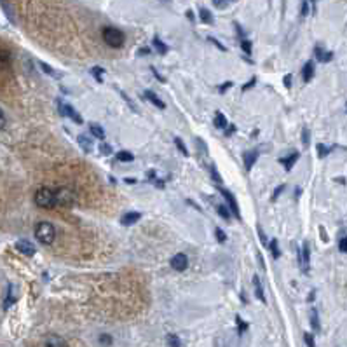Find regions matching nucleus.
<instances>
[{
	"label": "nucleus",
	"instance_id": "nucleus-3",
	"mask_svg": "<svg viewBox=\"0 0 347 347\" xmlns=\"http://www.w3.org/2000/svg\"><path fill=\"white\" fill-rule=\"evenodd\" d=\"M35 204L42 209L55 208V190L49 187H42L35 192Z\"/></svg>",
	"mask_w": 347,
	"mask_h": 347
},
{
	"label": "nucleus",
	"instance_id": "nucleus-38",
	"mask_svg": "<svg viewBox=\"0 0 347 347\" xmlns=\"http://www.w3.org/2000/svg\"><path fill=\"white\" fill-rule=\"evenodd\" d=\"M309 140H310L309 128H304V129H302V143H304V145H309Z\"/></svg>",
	"mask_w": 347,
	"mask_h": 347
},
{
	"label": "nucleus",
	"instance_id": "nucleus-2",
	"mask_svg": "<svg viewBox=\"0 0 347 347\" xmlns=\"http://www.w3.org/2000/svg\"><path fill=\"white\" fill-rule=\"evenodd\" d=\"M103 40L107 46L110 47H115V49H119V47L124 46V40H126V35L122 34L119 28H112V26H107V28H103Z\"/></svg>",
	"mask_w": 347,
	"mask_h": 347
},
{
	"label": "nucleus",
	"instance_id": "nucleus-9",
	"mask_svg": "<svg viewBox=\"0 0 347 347\" xmlns=\"http://www.w3.org/2000/svg\"><path fill=\"white\" fill-rule=\"evenodd\" d=\"M298 258H300V267L304 272H307L309 269V262H310V248H309V243H304L302 244V250L298 253Z\"/></svg>",
	"mask_w": 347,
	"mask_h": 347
},
{
	"label": "nucleus",
	"instance_id": "nucleus-31",
	"mask_svg": "<svg viewBox=\"0 0 347 347\" xmlns=\"http://www.w3.org/2000/svg\"><path fill=\"white\" fill-rule=\"evenodd\" d=\"M199 16H201V19L204 21V23H208V25L209 23H213V16H211V13H209L208 9L202 7L201 11H199Z\"/></svg>",
	"mask_w": 347,
	"mask_h": 347
},
{
	"label": "nucleus",
	"instance_id": "nucleus-12",
	"mask_svg": "<svg viewBox=\"0 0 347 347\" xmlns=\"http://www.w3.org/2000/svg\"><path fill=\"white\" fill-rule=\"evenodd\" d=\"M140 218H142V213H138V211H128V213L121 218V223L122 225H134Z\"/></svg>",
	"mask_w": 347,
	"mask_h": 347
},
{
	"label": "nucleus",
	"instance_id": "nucleus-53",
	"mask_svg": "<svg viewBox=\"0 0 347 347\" xmlns=\"http://www.w3.org/2000/svg\"><path fill=\"white\" fill-rule=\"evenodd\" d=\"M150 70H152V72H154V75H155V77H157V79H159V80H161V82H164V77H161V75H159V72L155 70V68H154V67H152V68H150Z\"/></svg>",
	"mask_w": 347,
	"mask_h": 347
},
{
	"label": "nucleus",
	"instance_id": "nucleus-44",
	"mask_svg": "<svg viewBox=\"0 0 347 347\" xmlns=\"http://www.w3.org/2000/svg\"><path fill=\"white\" fill-rule=\"evenodd\" d=\"M258 236H260V239H262V244H264V246H267L269 239H267V236L264 234V230L260 229V227H258Z\"/></svg>",
	"mask_w": 347,
	"mask_h": 347
},
{
	"label": "nucleus",
	"instance_id": "nucleus-6",
	"mask_svg": "<svg viewBox=\"0 0 347 347\" xmlns=\"http://www.w3.org/2000/svg\"><path fill=\"white\" fill-rule=\"evenodd\" d=\"M220 192H222V196L225 197V201L229 202L230 213L234 215L236 218H241V211H239V206H237V201H236L234 194L230 192V190H227V188H220Z\"/></svg>",
	"mask_w": 347,
	"mask_h": 347
},
{
	"label": "nucleus",
	"instance_id": "nucleus-29",
	"mask_svg": "<svg viewBox=\"0 0 347 347\" xmlns=\"http://www.w3.org/2000/svg\"><path fill=\"white\" fill-rule=\"evenodd\" d=\"M103 73H105V70L101 67H92L91 68V75L94 77L98 82H103Z\"/></svg>",
	"mask_w": 347,
	"mask_h": 347
},
{
	"label": "nucleus",
	"instance_id": "nucleus-46",
	"mask_svg": "<svg viewBox=\"0 0 347 347\" xmlns=\"http://www.w3.org/2000/svg\"><path fill=\"white\" fill-rule=\"evenodd\" d=\"M209 42H211V44H215V46H217V47H218V49H220V51H227V49H225V47H223V46H222V44H220V42H218V40H217V38H213V37H209Z\"/></svg>",
	"mask_w": 347,
	"mask_h": 347
},
{
	"label": "nucleus",
	"instance_id": "nucleus-4",
	"mask_svg": "<svg viewBox=\"0 0 347 347\" xmlns=\"http://www.w3.org/2000/svg\"><path fill=\"white\" fill-rule=\"evenodd\" d=\"M75 199H73V194H72L70 188L67 187H59L58 190H55V204L56 206H73Z\"/></svg>",
	"mask_w": 347,
	"mask_h": 347
},
{
	"label": "nucleus",
	"instance_id": "nucleus-39",
	"mask_svg": "<svg viewBox=\"0 0 347 347\" xmlns=\"http://www.w3.org/2000/svg\"><path fill=\"white\" fill-rule=\"evenodd\" d=\"M215 236H217L218 243H225L227 241V236H225V232H223L222 229H215Z\"/></svg>",
	"mask_w": 347,
	"mask_h": 347
},
{
	"label": "nucleus",
	"instance_id": "nucleus-18",
	"mask_svg": "<svg viewBox=\"0 0 347 347\" xmlns=\"http://www.w3.org/2000/svg\"><path fill=\"white\" fill-rule=\"evenodd\" d=\"M253 286H255V297L258 298L260 302H267L264 295V288H262V283H260L258 276H253Z\"/></svg>",
	"mask_w": 347,
	"mask_h": 347
},
{
	"label": "nucleus",
	"instance_id": "nucleus-58",
	"mask_svg": "<svg viewBox=\"0 0 347 347\" xmlns=\"http://www.w3.org/2000/svg\"><path fill=\"white\" fill-rule=\"evenodd\" d=\"M140 55H148V49H140Z\"/></svg>",
	"mask_w": 347,
	"mask_h": 347
},
{
	"label": "nucleus",
	"instance_id": "nucleus-26",
	"mask_svg": "<svg viewBox=\"0 0 347 347\" xmlns=\"http://www.w3.org/2000/svg\"><path fill=\"white\" fill-rule=\"evenodd\" d=\"M14 302H16V295H14V286L13 285H9V293H7V298H5V302H4V307L5 309H9V307L13 306Z\"/></svg>",
	"mask_w": 347,
	"mask_h": 347
},
{
	"label": "nucleus",
	"instance_id": "nucleus-32",
	"mask_svg": "<svg viewBox=\"0 0 347 347\" xmlns=\"http://www.w3.org/2000/svg\"><path fill=\"white\" fill-rule=\"evenodd\" d=\"M217 211H218V215H220L222 218H225V220H230V213H229V208H227V206L218 204L217 206Z\"/></svg>",
	"mask_w": 347,
	"mask_h": 347
},
{
	"label": "nucleus",
	"instance_id": "nucleus-11",
	"mask_svg": "<svg viewBox=\"0 0 347 347\" xmlns=\"http://www.w3.org/2000/svg\"><path fill=\"white\" fill-rule=\"evenodd\" d=\"M243 159H244V167H246V171H250L251 167H253V164L256 163V159H258V152H256V150L244 152Z\"/></svg>",
	"mask_w": 347,
	"mask_h": 347
},
{
	"label": "nucleus",
	"instance_id": "nucleus-34",
	"mask_svg": "<svg viewBox=\"0 0 347 347\" xmlns=\"http://www.w3.org/2000/svg\"><path fill=\"white\" fill-rule=\"evenodd\" d=\"M112 146L109 145V143H105L103 140H100V154H103V155H110L112 154Z\"/></svg>",
	"mask_w": 347,
	"mask_h": 347
},
{
	"label": "nucleus",
	"instance_id": "nucleus-35",
	"mask_svg": "<svg viewBox=\"0 0 347 347\" xmlns=\"http://www.w3.org/2000/svg\"><path fill=\"white\" fill-rule=\"evenodd\" d=\"M209 175H211V178H213V182H215V183H217V185L222 183V178H220V175H218L217 167H215V166L209 167Z\"/></svg>",
	"mask_w": 347,
	"mask_h": 347
},
{
	"label": "nucleus",
	"instance_id": "nucleus-15",
	"mask_svg": "<svg viewBox=\"0 0 347 347\" xmlns=\"http://www.w3.org/2000/svg\"><path fill=\"white\" fill-rule=\"evenodd\" d=\"M77 142H79L80 148H82L84 152H92V140L89 138V136H86V134H79L77 136Z\"/></svg>",
	"mask_w": 347,
	"mask_h": 347
},
{
	"label": "nucleus",
	"instance_id": "nucleus-19",
	"mask_svg": "<svg viewBox=\"0 0 347 347\" xmlns=\"http://www.w3.org/2000/svg\"><path fill=\"white\" fill-rule=\"evenodd\" d=\"M89 129H91V134L94 136V138L105 140V129L101 128L100 124H96V122H91V124H89Z\"/></svg>",
	"mask_w": 347,
	"mask_h": 347
},
{
	"label": "nucleus",
	"instance_id": "nucleus-14",
	"mask_svg": "<svg viewBox=\"0 0 347 347\" xmlns=\"http://www.w3.org/2000/svg\"><path fill=\"white\" fill-rule=\"evenodd\" d=\"M314 55H316V58H318L321 63H328V61H331V58H333V53H331V51H325L319 46L314 49Z\"/></svg>",
	"mask_w": 347,
	"mask_h": 347
},
{
	"label": "nucleus",
	"instance_id": "nucleus-21",
	"mask_svg": "<svg viewBox=\"0 0 347 347\" xmlns=\"http://www.w3.org/2000/svg\"><path fill=\"white\" fill-rule=\"evenodd\" d=\"M310 325H312L314 331L319 333L321 331V327H319V316H318V309H310Z\"/></svg>",
	"mask_w": 347,
	"mask_h": 347
},
{
	"label": "nucleus",
	"instance_id": "nucleus-5",
	"mask_svg": "<svg viewBox=\"0 0 347 347\" xmlns=\"http://www.w3.org/2000/svg\"><path fill=\"white\" fill-rule=\"evenodd\" d=\"M56 105H58V110H59V113H61V115L73 119V122H77V124H82V117H80L79 113H77V110L73 109V107H70V105H65L61 100L56 101Z\"/></svg>",
	"mask_w": 347,
	"mask_h": 347
},
{
	"label": "nucleus",
	"instance_id": "nucleus-59",
	"mask_svg": "<svg viewBox=\"0 0 347 347\" xmlns=\"http://www.w3.org/2000/svg\"><path fill=\"white\" fill-rule=\"evenodd\" d=\"M232 2H236V0H232Z\"/></svg>",
	"mask_w": 347,
	"mask_h": 347
},
{
	"label": "nucleus",
	"instance_id": "nucleus-40",
	"mask_svg": "<svg viewBox=\"0 0 347 347\" xmlns=\"http://www.w3.org/2000/svg\"><path fill=\"white\" fill-rule=\"evenodd\" d=\"M304 342H306L309 347H314V346H316V342H314V335H312V333H304Z\"/></svg>",
	"mask_w": 347,
	"mask_h": 347
},
{
	"label": "nucleus",
	"instance_id": "nucleus-8",
	"mask_svg": "<svg viewBox=\"0 0 347 347\" xmlns=\"http://www.w3.org/2000/svg\"><path fill=\"white\" fill-rule=\"evenodd\" d=\"M171 267L175 269V271L178 272H183L185 269L188 267V258L185 253H176V255H173L171 258Z\"/></svg>",
	"mask_w": 347,
	"mask_h": 347
},
{
	"label": "nucleus",
	"instance_id": "nucleus-13",
	"mask_svg": "<svg viewBox=\"0 0 347 347\" xmlns=\"http://www.w3.org/2000/svg\"><path fill=\"white\" fill-rule=\"evenodd\" d=\"M0 7H2V11L5 13V16H7V19L11 23H16V13H14L13 5L9 4L7 0H0Z\"/></svg>",
	"mask_w": 347,
	"mask_h": 347
},
{
	"label": "nucleus",
	"instance_id": "nucleus-57",
	"mask_svg": "<svg viewBox=\"0 0 347 347\" xmlns=\"http://www.w3.org/2000/svg\"><path fill=\"white\" fill-rule=\"evenodd\" d=\"M187 16H188V19H194V14H192V11H188V13H187Z\"/></svg>",
	"mask_w": 347,
	"mask_h": 347
},
{
	"label": "nucleus",
	"instance_id": "nucleus-10",
	"mask_svg": "<svg viewBox=\"0 0 347 347\" xmlns=\"http://www.w3.org/2000/svg\"><path fill=\"white\" fill-rule=\"evenodd\" d=\"M298 157H300V154H298V152L295 150V152H292V154L286 155V157H281L279 163L283 164V166H285L286 171H290V169L293 167V164H295V163L298 161Z\"/></svg>",
	"mask_w": 347,
	"mask_h": 347
},
{
	"label": "nucleus",
	"instance_id": "nucleus-25",
	"mask_svg": "<svg viewBox=\"0 0 347 347\" xmlns=\"http://www.w3.org/2000/svg\"><path fill=\"white\" fill-rule=\"evenodd\" d=\"M117 161H121V163H133L134 161V155L131 154V152H128V150H121V152H117Z\"/></svg>",
	"mask_w": 347,
	"mask_h": 347
},
{
	"label": "nucleus",
	"instance_id": "nucleus-22",
	"mask_svg": "<svg viewBox=\"0 0 347 347\" xmlns=\"http://www.w3.org/2000/svg\"><path fill=\"white\" fill-rule=\"evenodd\" d=\"M213 124H215V128H218V129H225V128H227V119H225V115H223L222 112H217Z\"/></svg>",
	"mask_w": 347,
	"mask_h": 347
},
{
	"label": "nucleus",
	"instance_id": "nucleus-49",
	"mask_svg": "<svg viewBox=\"0 0 347 347\" xmlns=\"http://www.w3.org/2000/svg\"><path fill=\"white\" fill-rule=\"evenodd\" d=\"M230 86H232V82H225V84H222V86H220V89H218V91H220V92H222V94H223V92H225L227 89H230Z\"/></svg>",
	"mask_w": 347,
	"mask_h": 347
},
{
	"label": "nucleus",
	"instance_id": "nucleus-48",
	"mask_svg": "<svg viewBox=\"0 0 347 347\" xmlns=\"http://www.w3.org/2000/svg\"><path fill=\"white\" fill-rule=\"evenodd\" d=\"M213 4L217 5L218 9H223L227 5V0H213Z\"/></svg>",
	"mask_w": 347,
	"mask_h": 347
},
{
	"label": "nucleus",
	"instance_id": "nucleus-17",
	"mask_svg": "<svg viewBox=\"0 0 347 347\" xmlns=\"http://www.w3.org/2000/svg\"><path fill=\"white\" fill-rule=\"evenodd\" d=\"M314 77V61H307L302 68V79L304 82H309L310 79Z\"/></svg>",
	"mask_w": 347,
	"mask_h": 347
},
{
	"label": "nucleus",
	"instance_id": "nucleus-7",
	"mask_svg": "<svg viewBox=\"0 0 347 347\" xmlns=\"http://www.w3.org/2000/svg\"><path fill=\"white\" fill-rule=\"evenodd\" d=\"M14 248H16L19 253H23V255H26V256H34L35 253H37L35 244L30 243L28 239H18L16 244H14Z\"/></svg>",
	"mask_w": 347,
	"mask_h": 347
},
{
	"label": "nucleus",
	"instance_id": "nucleus-45",
	"mask_svg": "<svg viewBox=\"0 0 347 347\" xmlns=\"http://www.w3.org/2000/svg\"><path fill=\"white\" fill-rule=\"evenodd\" d=\"M255 82H256V79H255V77H253V79H251L250 82H246V84H244V86H243V91H248V89H251V88H253V86H255Z\"/></svg>",
	"mask_w": 347,
	"mask_h": 347
},
{
	"label": "nucleus",
	"instance_id": "nucleus-56",
	"mask_svg": "<svg viewBox=\"0 0 347 347\" xmlns=\"http://www.w3.org/2000/svg\"><path fill=\"white\" fill-rule=\"evenodd\" d=\"M148 178H150V180H154V178H155V173H154V171H148Z\"/></svg>",
	"mask_w": 347,
	"mask_h": 347
},
{
	"label": "nucleus",
	"instance_id": "nucleus-27",
	"mask_svg": "<svg viewBox=\"0 0 347 347\" xmlns=\"http://www.w3.org/2000/svg\"><path fill=\"white\" fill-rule=\"evenodd\" d=\"M40 68L42 70H44V73H47V75H51V77H55V79H58V77H61L58 73V72L55 70V68L53 67H49V65H47V63H44V61H40Z\"/></svg>",
	"mask_w": 347,
	"mask_h": 347
},
{
	"label": "nucleus",
	"instance_id": "nucleus-23",
	"mask_svg": "<svg viewBox=\"0 0 347 347\" xmlns=\"http://www.w3.org/2000/svg\"><path fill=\"white\" fill-rule=\"evenodd\" d=\"M152 44H154V49L159 53V55H166L167 53V46L164 44L163 40H161L159 37H154V40H152Z\"/></svg>",
	"mask_w": 347,
	"mask_h": 347
},
{
	"label": "nucleus",
	"instance_id": "nucleus-16",
	"mask_svg": "<svg viewBox=\"0 0 347 347\" xmlns=\"http://www.w3.org/2000/svg\"><path fill=\"white\" fill-rule=\"evenodd\" d=\"M145 98L148 101H150L152 105H155L157 109H161V110H164L166 109V103H164L163 100H159V96L155 94V92H152V91H145Z\"/></svg>",
	"mask_w": 347,
	"mask_h": 347
},
{
	"label": "nucleus",
	"instance_id": "nucleus-24",
	"mask_svg": "<svg viewBox=\"0 0 347 347\" xmlns=\"http://www.w3.org/2000/svg\"><path fill=\"white\" fill-rule=\"evenodd\" d=\"M333 148H337V145H333V146H327V145H323V143H318V145H316V150H318V155L319 157H327L328 154H330L331 150H333Z\"/></svg>",
	"mask_w": 347,
	"mask_h": 347
},
{
	"label": "nucleus",
	"instance_id": "nucleus-33",
	"mask_svg": "<svg viewBox=\"0 0 347 347\" xmlns=\"http://www.w3.org/2000/svg\"><path fill=\"white\" fill-rule=\"evenodd\" d=\"M175 145H176V148H178V150H180L182 154H183L185 157H187V155H188V150H187V146H185L183 140H182V138H175Z\"/></svg>",
	"mask_w": 347,
	"mask_h": 347
},
{
	"label": "nucleus",
	"instance_id": "nucleus-43",
	"mask_svg": "<svg viewBox=\"0 0 347 347\" xmlns=\"http://www.w3.org/2000/svg\"><path fill=\"white\" fill-rule=\"evenodd\" d=\"M283 190H285V185H279V187H276V190H274V194H272V201H276L277 197L283 194Z\"/></svg>",
	"mask_w": 347,
	"mask_h": 347
},
{
	"label": "nucleus",
	"instance_id": "nucleus-41",
	"mask_svg": "<svg viewBox=\"0 0 347 347\" xmlns=\"http://www.w3.org/2000/svg\"><path fill=\"white\" fill-rule=\"evenodd\" d=\"M241 47H243V51L246 53V56L251 55V42L250 40H246V38H244V40L241 42Z\"/></svg>",
	"mask_w": 347,
	"mask_h": 347
},
{
	"label": "nucleus",
	"instance_id": "nucleus-36",
	"mask_svg": "<svg viewBox=\"0 0 347 347\" xmlns=\"http://www.w3.org/2000/svg\"><path fill=\"white\" fill-rule=\"evenodd\" d=\"M339 251L340 253H347V237L344 234L339 239Z\"/></svg>",
	"mask_w": 347,
	"mask_h": 347
},
{
	"label": "nucleus",
	"instance_id": "nucleus-1",
	"mask_svg": "<svg viewBox=\"0 0 347 347\" xmlns=\"http://www.w3.org/2000/svg\"><path fill=\"white\" fill-rule=\"evenodd\" d=\"M56 237L55 225L49 222H40L35 227V239H38V243L42 244H53Z\"/></svg>",
	"mask_w": 347,
	"mask_h": 347
},
{
	"label": "nucleus",
	"instance_id": "nucleus-37",
	"mask_svg": "<svg viewBox=\"0 0 347 347\" xmlns=\"http://www.w3.org/2000/svg\"><path fill=\"white\" fill-rule=\"evenodd\" d=\"M98 342H100L101 346H110V344H113V339H112V337H110V335L105 333V335H101L100 340H98Z\"/></svg>",
	"mask_w": 347,
	"mask_h": 347
},
{
	"label": "nucleus",
	"instance_id": "nucleus-28",
	"mask_svg": "<svg viewBox=\"0 0 347 347\" xmlns=\"http://www.w3.org/2000/svg\"><path fill=\"white\" fill-rule=\"evenodd\" d=\"M267 246L271 248L272 256H274V258H279L281 251H279V248H277V239H271V241H269V243H267Z\"/></svg>",
	"mask_w": 347,
	"mask_h": 347
},
{
	"label": "nucleus",
	"instance_id": "nucleus-51",
	"mask_svg": "<svg viewBox=\"0 0 347 347\" xmlns=\"http://www.w3.org/2000/svg\"><path fill=\"white\" fill-rule=\"evenodd\" d=\"M302 14H304V16H309V2H304V7H302Z\"/></svg>",
	"mask_w": 347,
	"mask_h": 347
},
{
	"label": "nucleus",
	"instance_id": "nucleus-47",
	"mask_svg": "<svg viewBox=\"0 0 347 347\" xmlns=\"http://www.w3.org/2000/svg\"><path fill=\"white\" fill-rule=\"evenodd\" d=\"M4 126H5V115H4V110L0 109V131L4 129Z\"/></svg>",
	"mask_w": 347,
	"mask_h": 347
},
{
	"label": "nucleus",
	"instance_id": "nucleus-52",
	"mask_svg": "<svg viewBox=\"0 0 347 347\" xmlns=\"http://www.w3.org/2000/svg\"><path fill=\"white\" fill-rule=\"evenodd\" d=\"M285 86H286V88H292V75H286L285 77Z\"/></svg>",
	"mask_w": 347,
	"mask_h": 347
},
{
	"label": "nucleus",
	"instance_id": "nucleus-50",
	"mask_svg": "<svg viewBox=\"0 0 347 347\" xmlns=\"http://www.w3.org/2000/svg\"><path fill=\"white\" fill-rule=\"evenodd\" d=\"M152 183H154V187H157V188H164V182L163 180H157V178H154V180H152Z\"/></svg>",
	"mask_w": 347,
	"mask_h": 347
},
{
	"label": "nucleus",
	"instance_id": "nucleus-30",
	"mask_svg": "<svg viewBox=\"0 0 347 347\" xmlns=\"http://www.w3.org/2000/svg\"><path fill=\"white\" fill-rule=\"evenodd\" d=\"M166 342H167V346H173V347H178V346H182V340L178 339V335H175V333H169L166 337Z\"/></svg>",
	"mask_w": 347,
	"mask_h": 347
},
{
	"label": "nucleus",
	"instance_id": "nucleus-20",
	"mask_svg": "<svg viewBox=\"0 0 347 347\" xmlns=\"http://www.w3.org/2000/svg\"><path fill=\"white\" fill-rule=\"evenodd\" d=\"M46 346H49V347H65L67 346V342H65L63 339H59V337H56V335H51V337H47Z\"/></svg>",
	"mask_w": 347,
	"mask_h": 347
},
{
	"label": "nucleus",
	"instance_id": "nucleus-55",
	"mask_svg": "<svg viewBox=\"0 0 347 347\" xmlns=\"http://www.w3.org/2000/svg\"><path fill=\"white\" fill-rule=\"evenodd\" d=\"M319 232H321V237H323V241H328V239H327V232H325V230H323V227H321V229H319Z\"/></svg>",
	"mask_w": 347,
	"mask_h": 347
},
{
	"label": "nucleus",
	"instance_id": "nucleus-54",
	"mask_svg": "<svg viewBox=\"0 0 347 347\" xmlns=\"http://www.w3.org/2000/svg\"><path fill=\"white\" fill-rule=\"evenodd\" d=\"M124 183L134 185V183H136V178H124Z\"/></svg>",
	"mask_w": 347,
	"mask_h": 347
},
{
	"label": "nucleus",
	"instance_id": "nucleus-42",
	"mask_svg": "<svg viewBox=\"0 0 347 347\" xmlns=\"http://www.w3.org/2000/svg\"><path fill=\"white\" fill-rule=\"evenodd\" d=\"M236 321H237V327H239V335H243V331H246L248 325L243 321V319L239 318V316H237V318H236Z\"/></svg>",
	"mask_w": 347,
	"mask_h": 347
}]
</instances>
